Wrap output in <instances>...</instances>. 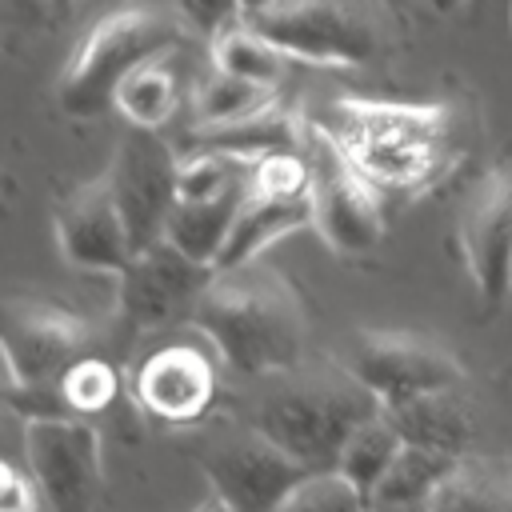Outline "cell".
I'll use <instances>...</instances> for the list:
<instances>
[{"mask_svg": "<svg viewBox=\"0 0 512 512\" xmlns=\"http://www.w3.org/2000/svg\"><path fill=\"white\" fill-rule=\"evenodd\" d=\"M192 456L212 480V492L224 496L236 512H276L280 500L312 472L256 420L200 436Z\"/></svg>", "mask_w": 512, "mask_h": 512, "instance_id": "6", "label": "cell"}, {"mask_svg": "<svg viewBox=\"0 0 512 512\" xmlns=\"http://www.w3.org/2000/svg\"><path fill=\"white\" fill-rule=\"evenodd\" d=\"M452 464H456L452 456L404 444L400 456L392 460V468L368 492V512H432L436 488Z\"/></svg>", "mask_w": 512, "mask_h": 512, "instance_id": "19", "label": "cell"}, {"mask_svg": "<svg viewBox=\"0 0 512 512\" xmlns=\"http://www.w3.org/2000/svg\"><path fill=\"white\" fill-rule=\"evenodd\" d=\"M180 40H184V20L148 0H128L108 8L84 28L76 48L68 52L56 76V104L80 120L116 108L120 84L136 68L168 56Z\"/></svg>", "mask_w": 512, "mask_h": 512, "instance_id": "4", "label": "cell"}, {"mask_svg": "<svg viewBox=\"0 0 512 512\" xmlns=\"http://www.w3.org/2000/svg\"><path fill=\"white\" fill-rule=\"evenodd\" d=\"M248 180H252V176H248ZM248 180H244V184H232V188H224V192H216V196L176 200L164 236H168L180 252H188L192 260L216 268V256H220V248H224V240H228V232H232V220H236V212H240V204H244V196H248Z\"/></svg>", "mask_w": 512, "mask_h": 512, "instance_id": "18", "label": "cell"}, {"mask_svg": "<svg viewBox=\"0 0 512 512\" xmlns=\"http://www.w3.org/2000/svg\"><path fill=\"white\" fill-rule=\"evenodd\" d=\"M384 416L396 424L404 444H416V448H428V452H440L452 460L472 452L476 416H472V404L460 396V384L384 404Z\"/></svg>", "mask_w": 512, "mask_h": 512, "instance_id": "16", "label": "cell"}, {"mask_svg": "<svg viewBox=\"0 0 512 512\" xmlns=\"http://www.w3.org/2000/svg\"><path fill=\"white\" fill-rule=\"evenodd\" d=\"M400 448H404V436L396 432V424L384 416V408L376 412V416H368L364 424H356L352 428V436L344 440V448H340V460H336V468L364 492V500H368V492L376 488V480L392 468V460L400 456Z\"/></svg>", "mask_w": 512, "mask_h": 512, "instance_id": "23", "label": "cell"}, {"mask_svg": "<svg viewBox=\"0 0 512 512\" xmlns=\"http://www.w3.org/2000/svg\"><path fill=\"white\" fill-rule=\"evenodd\" d=\"M248 24L264 32L288 60L324 68L364 64L376 48V32L352 0H276L248 12Z\"/></svg>", "mask_w": 512, "mask_h": 512, "instance_id": "10", "label": "cell"}, {"mask_svg": "<svg viewBox=\"0 0 512 512\" xmlns=\"http://www.w3.org/2000/svg\"><path fill=\"white\" fill-rule=\"evenodd\" d=\"M176 104H180V80H176V72L168 68V56H160V60L136 68V72L120 84V92H116L120 116H124L128 124H136V128H160V124L176 112Z\"/></svg>", "mask_w": 512, "mask_h": 512, "instance_id": "24", "label": "cell"}, {"mask_svg": "<svg viewBox=\"0 0 512 512\" xmlns=\"http://www.w3.org/2000/svg\"><path fill=\"white\" fill-rule=\"evenodd\" d=\"M196 332L244 376H280L304 364V308L296 288L268 264L216 268L192 312Z\"/></svg>", "mask_w": 512, "mask_h": 512, "instance_id": "1", "label": "cell"}, {"mask_svg": "<svg viewBox=\"0 0 512 512\" xmlns=\"http://www.w3.org/2000/svg\"><path fill=\"white\" fill-rule=\"evenodd\" d=\"M268 4H272V0H244V16L256 12V8H268Z\"/></svg>", "mask_w": 512, "mask_h": 512, "instance_id": "31", "label": "cell"}, {"mask_svg": "<svg viewBox=\"0 0 512 512\" xmlns=\"http://www.w3.org/2000/svg\"><path fill=\"white\" fill-rule=\"evenodd\" d=\"M348 160L380 188L420 192L448 160L452 112L436 100H368L344 96L320 120Z\"/></svg>", "mask_w": 512, "mask_h": 512, "instance_id": "2", "label": "cell"}, {"mask_svg": "<svg viewBox=\"0 0 512 512\" xmlns=\"http://www.w3.org/2000/svg\"><path fill=\"white\" fill-rule=\"evenodd\" d=\"M212 264L192 260L180 252L168 236L144 244L132 252L124 272L116 276V308L120 316L148 332V328H168L176 320H192L200 292L212 280Z\"/></svg>", "mask_w": 512, "mask_h": 512, "instance_id": "11", "label": "cell"}, {"mask_svg": "<svg viewBox=\"0 0 512 512\" xmlns=\"http://www.w3.org/2000/svg\"><path fill=\"white\" fill-rule=\"evenodd\" d=\"M336 360L368 384L380 404H396L408 396H424L436 388H456L464 380V364L436 340L400 328H356Z\"/></svg>", "mask_w": 512, "mask_h": 512, "instance_id": "7", "label": "cell"}, {"mask_svg": "<svg viewBox=\"0 0 512 512\" xmlns=\"http://www.w3.org/2000/svg\"><path fill=\"white\" fill-rule=\"evenodd\" d=\"M212 352L192 340H168L144 352L140 364L132 368L136 404L160 424H176V428H188L200 416H208L216 400V360H220Z\"/></svg>", "mask_w": 512, "mask_h": 512, "instance_id": "14", "label": "cell"}, {"mask_svg": "<svg viewBox=\"0 0 512 512\" xmlns=\"http://www.w3.org/2000/svg\"><path fill=\"white\" fill-rule=\"evenodd\" d=\"M52 4V12H68L72 8V0H48Z\"/></svg>", "mask_w": 512, "mask_h": 512, "instance_id": "32", "label": "cell"}, {"mask_svg": "<svg viewBox=\"0 0 512 512\" xmlns=\"http://www.w3.org/2000/svg\"><path fill=\"white\" fill-rule=\"evenodd\" d=\"M276 104V88L232 76L224 68H212L196 96H192V128H216V124H232L244 116H256L260 108Z\"/></svg>", "mask_w": 512, "mask_h": 512, "instance_id": "21", "label": "cell"}, {"mask_svg": "<svg viewBox=\"0 0 512 512\" xmlns=\"http://www.w3.org/2000/svg\"><path fill=\"white\" fill-rule=\"evenodd\" d=\"M192 512H236V508H232V504H228L224 496H216V492H208V496H204V500H200V504H196Z\"/></svg>", "mask_w": 512, "mask_h": 512, "instance_id": "29", "label": "cell"}, {"mask_svg": "<svg viewBox=\"0 0 512 512\" xmlns=\"http://www.w3.org/2000/svg\"><path fill=\"white\" fill-rule=\"evenodd\" d=\"M276 512H368V500L340 468H316L280 500Z\"/></svg>", "mask_w": 512, "mask_h": 512, "instance_id": "26", "label": "cell"}, {"mask_svg": "<svg viewBox=\"0 0 512 512\" xmlns=\"http://www.w3.org/2000/svg\"><path fill=\"white\" fill-rule=\"evenodd\" d=\"M108 180L124 212L132 248L160 240L180 200V156L160 140V128L132 124L112 152Z\"/></svg>", "mask_w": 512, "mask_h": 512, "instance_id": "12", "label": "cell"}, {"mask_svg": "<svg viewBox=\"0 0 512 512\" xmlns=\"http://www.w3.org/2000/svg\"><path fill=\"white\" fill-rule=\"evenodd\" d=\"M272 4H276V0H272Z\"/></svg>", "mask_w": 512, "mask_h": 512, "instance_id": "33", "label": "cell"}, {"mask_svg": "<svg viewBox=\"0 0 512 512\" xmlns=\"http://www.w3.org/2000/svg\"><path fill=\"white\" fill-rule=\"evenodd\" d=\"M312 224V196L304 200H280V196H264L252 188L248 180V196L232 220V232L216 256V268H236V264H248L256 260L264 248H272L280 236L296 232Z\"/></svg>", "mask_w": 512, "mask_h": 512, "instance_id": "17", "label": "cell"}, {"mask_svg": "<svg viewBox=\"0 0 512 512\" xmlns=\"http://www.w3.org/2000/svg\"><path fill=\"white\" fill-rule=\"evenodd\" d=\"M24 456L48 512H96L104 488L100 432L88 416L48 412L24 420Z\"/></svg>", "mask_w": 512, "mask_h": 512, "instance_id": "8", "label": "cell"}, {"mask_svg": "<svg viewBox=\"0 0 512 512\" xmlns=\"http://www.w3.org/2000/svg\"><path fill=\"white\" fill-rule=\"evenodd\" d=\"M88 340L92 328L72 308L40 296H12L0 328L4 388H56L68 364L88 352Z\"/></svg>", "mask_w": 512, "mask_h": 512, "instance_id": "9", "label": "cell"}, {"mask_svg": "<svg viewBox=\"0 0 512 512\" xmlns=\"http://www.w3.org/2000/svg\"><path fill=\"white\" fill-rule=\"evenodd\" d=\"M432 512H512V464L496 456H460L436 488Z\"/></svg>", "mask_w": 512, "mask_h": 512, "instance_id": "20", "label": "cell"}, {"mask_svg": "<svg viewBox=\"0 0 512 512\" xmlns=\"http://www.w3.org/2000/svg\"><path fill=\"white\" fill-rule=\"evenodd\" d=\"M304 152L312 160V228L340 256H364L384 240L380 184H372L332 132L316 120L304 132Z\"/></svg>", "mask_w": 512, "mask_h": 512, "instance_id": "5", "label": "cell"}, {"mask_svg": "<svg viewBox=\"0 0 512 512\" xmlns=\"http://www.w3.org/2000/svg\"><path fill=\"white\" fill-rule=\"evenodd\" d=\"M212 68H224L232 76L280 88L288 56L264 32H256L252 24H228V28H220L212 36Z\"/></svg>", "mask_w": 512, "mask_h": 512, "instance_id": "22", "label": "cell"}, {"mask_svg": "<svg viewBox=\"0 0 512 512\" xmlns=\"http://www.w3.org/2000/svg\"><path fill=\"white\" fill-rule=\"evenodd\" d=\"M428 4H432L436 12H460V8L468 4V0H428Z\"/></svg>", "mask_w": 512, "mask_h": 512, "instance_id": "30", "label": "cell"}, {"mask_svg": "<svg viewBox=\"0 0 512 512\" xmlns=\"http://www.w3.org/2000/svg\"><path fill=\"white\" fill-rule=\"evenodd\" d=\"M0 512H48V500L32 472H20L16 464L0 468Z\"/></svg>", "mask_w": 512, "mask_h": 512, "instance_id": "27", "label": "cell"}, {"mask_svg": "<svg viewBox=\"0 0 512 512\" xmlns=\"http://www.w3.org/2000/svg\"><path fill=\"white\" fill-rule=\"evenodd\" d=\"M176 4H180V16L208 36H216L220 28L236 24V16H244V0H176Z\"/></svg>", "mask_w": 512, "mask_h": 512, "instance_id": "28", "label": "cell"}, {"mask_svg": "<svg viewBox=\"0 0 512 512\" xmlns=\"http://www.w3.org/2000/svg\"><path fill=\"white\" fill-rule=\"evenodd\" d=\"M52 224H56L60 256L68 264H76V268L120 276L124 264L136 252L132 248V236H128V224H124V212L116 204V192H112L108 172L96 176V180L76 184L56 204Z\"/></svg>", "mask_w": 512, "mask_h": 512, "instance_id": "15", "label": "cell"}, {"mask_svg": "<svg viewBox=\"0 0 512 512\" xmlns=\"http://www.w3.org/2000/svg\"><path fill=\"white\" fill-rule=\"evenodd\" d=\"M56 388H60V400H64L68 412H76V416H96V412H104V408L120 396V372H116L104 356L84 352L80 360L68 364V372L60 376Z\"/></svg>", "mask_w": 512, "mask_h": 512, "instance_id": "25", "label": "cell"}, {"mask_svg": "<svg viewBox=\"0 0 512 512\" xmlns=\"http://www.w3.org/2000/svg\"><path fill=\"white\" fill-rule=\"evenodd\" d=\"M472 288L488 308L512 300V160L492 164L468 192L456 224Z\"/></svg>", "mask_w": 512, "mask_h": 512, "instance_id": "13", "label": "cell"}, {"mask_svg": "<svg viewBox=\"0 0 512 512\" xmlns=\"http://www.w3.org/2000/svg\"><path fill=\"white\" fill-rule=\"evenodd\" d=\"M380 408V396L368 384H360L340 360L296 364L280 372V380L260 396L256 424L316 472L336 468L352 428L376 416Z\"/></svg>", "mask_w": 512, "mask_h": 512, "instance_id": "3", "label": "cell"}]
</instances>
